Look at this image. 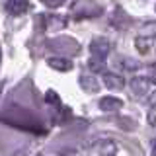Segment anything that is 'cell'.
<instances>
[{
    "label": "cell",
    "instance_id": "cell-1",
    "mask_svg": "<svg viewBox=\"0 0 156 156\" xmlns=\"http://www.w3.org/2000/svg\"><path fill=\"white\" fill-rule=\"evenodd\" d=\"M90 51H92V57H98V58H105L111 51V41L105 37H96L92 39V45H90Z\"/></svg>",
    "mask_w": 156,
    "mask_h": 156
},
{
    "label": "cell",
    "instance_id": "cell-2",
    "mask_svg": "<svg viewBox=\"0 0 156 156\" xmlns=\"http://www.w3.org/2000/svg\"><path fill=\"white\" fill-rule=\"evenodd\" d=\"M150 88V80L146 76H136L131 80V90H133L135 96H146Z\"/></svg>",
    "mask_w": 156,
    "mask_h": 156
},
{
    "label": "cell",
    "instance_id": "cell-3",
    "mask_svg": "<svg viewBox=\"0 0 156 156\" xmlns=\"http://www.w3.org/2000/svg\"><path fill=\"white\" fill-rule=\"evenodd\" d=\"M78 84H80V88L84 92H88V94H96V92L100 90L98 80L94 76H90V74H80V76H78Z\"/></svg>",
    "mask_w": 156,
    "mask_h": 156
},
{
    "label": "cell",
    "instance_id": "cell-4",
    "mask_svg": "<svg viewBox=\"0 0 156 156\" xmlns=\"http://www.w3.org/2000/svg\"><path fill=\"white\" fill-rule=\"evenodd\" d=\"M6 12L12 14V16H22V14H26L29 10V4L23 2V0H10V2H6Z\"/></svg>",
    "mask_w": 156,
    "mask_h": 156
},
{
    "label": "cell",
    "instance_id": "cell-5",
    "mask_svg": "<svg viewBox=\"0 0 156 156\" xmlns=\"http://www.w3.org/2000/svg\"><path fill=\"white\" fill-rule=\"evenodd\" d=\"M123 107V100L119 98H113V96H105L100 100V109L101 111H117Z\"/></svg>",
    "mask_w": 156,
    "mask_h": 156
},
{
    "label": "cell",
    "instance_id": "cell-6",
    "mask_svg": "<svg viewBox=\"0 0 156 156\" xmlns=\"http://www.w3.org/2000/svg\"><path fill=\"white\" fill-rule=\"evenodd\" d=\"M47 65L51 68H55V70H61V72L72 70V62L65 57H51V58H47Z\"/></svg>",
    "mask_w": 156,
    "mask_h": 156
},
{
    "label": "cell",
    "instance_id": "cell-7",
    "mask_svg": "<svg viewBox=\"0 0 156 156\" xmlns=\"http://www.w3.org/2000/svg\"><path fill=\"white\" fill-rule=\"evenodd\" d=\"M104 84L109 88V90H121V88L125 86V78L119 76V74H113V72H105Z\"/></svg>",
    "mask_w": 156,
    "mask_h": 156
},
{
    "label": "cell",
    "instance_id": "cell-8",
    "mask_svg": "<svg viewBox=\"0 0 156 156\" xmlns=\"http://www.w3.org/2000/svg\"><path fill=\"white\" fill-rule=\"evenodd\" d=\"M117 152V144L113 140H101L96 144V154L98 156H115Z\"/></svg>",
    "mask_w": 156,
    "mask_h": 156
},
{
    "label": "cell",
    "instance_id": "cell-9",
    "mask_svg": "<svg viewBox=\"0 0 156 156\" xmlns=\"http://www.w3.org/2000/svg\"><path fill=\"white\" fill-rule=\"evenodd\" d=\"M152 41H154V39H150V37L139 35V37L135 39V47H136V51H139L140 55H148V53L152 51Z\"/></svg>",
    "mask_w": 156,
    "mask_h": 156
},
{
    "label": "cell",
    "instance_id": "cell-10",
    "mask_svg": "<svg viewBox=\"0 0 156 156\" xmlns=\"http://www.w3.org/2000/svg\"><path fill=\"white\" fill-rule=\"evenodd\" d=\"M45 23H47V29L58 31V29H62L66 26V20L62 16H49V18H45Z\"/></svg>",
    "mask_w": 156,
    "mask_h": 156
},
{
    "label": "cell",
    "instance_id": "cell-11",
    "mask_svg": "<svg viewBox=\"0 0 156 156\" xmlns=\"http://www.w3.org/2000/svg\"><path fill=\"white\" fill-rule=\"evenodd\" d=\"M88 68L94 72H104L105 70V62L104 58H98V57H92L90 61H88Z\"/></svg>",
    "mask_w": 156,
    "mask_h": 156
},
{
    "label": "cell",
    "instance_id": "cell-12",
    "mask_svg": "<svg viewBox=\"0 0 156 156\" xmlns=\"http://www.w3.org/2000/svg\"><path fill=\"white\" fill-rule=\"evenodd\" d=\"M117 123H121L119 127H121V129H125V131H135L136 129V123L131 119V117H119Z\"/></svg>",
    "mask_w": 156,
    "mask_h": 156
},
{
    "label": "cell",
    "instance_id": "cell-13",
    "mask_svg": "<svg viewBox=\"0 0 156 156\" xmlns=\"http://www.w3.org/2000/svg\"><path fill=\"white\" fill-rule=\"evenodd\" d=\"M45 101H47V104H51V105H58V104H61V101H58L57 92H53V90H49L47 94H45Z\"/></svg>",
    "mask_w": 156,
    "mask_h": 156
},
{
    "label": "cell",
    "instance_id": "cell-14",
    "mask_svg": "<svg viewBox=\"0 0 156 156\" xmlns=\"http://www.w3.org/2000/svg\"><path fill=\"white\" fill-rule=\"evenodd\" d=\"M123 66L129 68V70H136V68H139V62L133 61V58H123Z\"/></svg>",
    "mask_w": 156,
    "mask_h": 156
},
{
    "label": "cell",
    "instance_id": "cell-15",
    "mask_svg": "<svg viewBox=\"0 0 156 156\" xmlns=\"http://www.w3.org/2000/svg\"><path fill=\"white\" fill-rule=\"evenodd\" d=\"M146 78L156 84V65H150L148 66V70H146Z\"/></svg>",
    "mask_w": 156,
    "mask_h": 156
},
{
    "label": "cell",
    "instance_id": "cell-16",
    "mask_svg": "<svg viewBox=\"0 0 156 156\" xmlns=\"http://www.w3.org/2000/svg\"><path fill=\"white\" fill-rule=\"evenodd\" d=\"M148 105H150L152 111H156V92H152V94L148 96Z\"/></svg>",
    "mask_w": 156,
    "mask_h": 156
},
{
    "label": "cell",
    "instance_id": "cell-17",
    "mask_svg": "<svg viewBox=\"0 0 156 156\" xmlns=\"http://www.w3.org/2000/svg\"><path fill=\"white\" fill-rule=\"evenodd\" d=\"M148 125L150 127H156V111H152V109L148 111Z\"/></svg>",
    "mask_w": 156,
    "mask_h": 156
},
{
    "label": "cell",
    "instance_id": "cell-18",
    "mask_svg": "<svg viewBox=\"0 0 156 156\" xmlns=\"http://www.w3.org/2000/svg\"><path fill=\"white\" fill-rule=\"evenodd\" d=\"M150 148H152V156H156V139L152 140V144H150Z\"/></svg>",
    "mask_w": 156,
    "mask_h": 156
}]
</instances>
